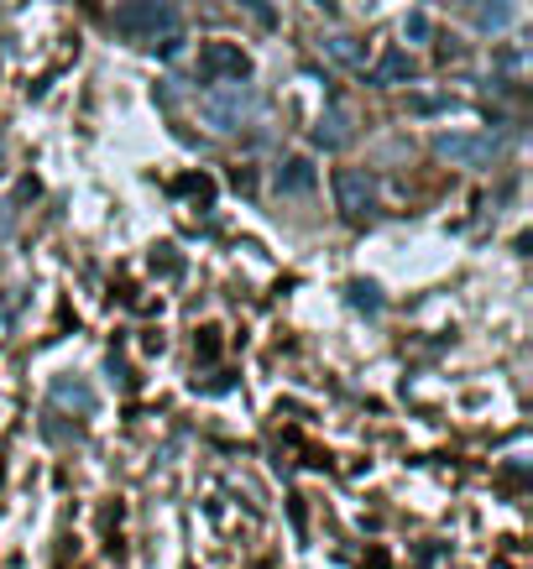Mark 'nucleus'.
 Listing matches in <instances>:
<instances>
[{
    "instance_id": "5",
    "label": "nucleus",
    "mask_w": 533,
    "mask_h": 569,
    "mask_svg": "<svg viewBox=\"0 0 533 569\" xmlns=\"http://www.w3.org/2000/svg\"><path fill=\"white\" fill-rule=\"evenodd\" d=\"M199 73H205V79L246 84V79H251V58H246L236 42H205V52H199Z\"/></svg>"
},
{
    "instance_id": "1",
    "label": "nucleus",
    "mask_w": 533,
    "mask_h": 569,
    "mask_svg": "<svg viewBox=\"0 0 533 569\" xmlns=\"http://www.w3.org/2000/svg\"><path fill=\"white\" fill-rule=\"evenodd\" d=\"M95 418V392H89L79 377H58L48 387V418H42V433L48 439H73Z\"/></svg>"
},
{
    "instance_id": "2",
    "label": "nucleus",
    "mask_w": 533,
    "mask_h": 569,
    "mask_svg": "<svg viewBox=\"0 0 533 569\" xmlns=\"http://www.w3.org/2000/svg\"><path fill=\"white\" fill-rule=\"evenodd\" d=\"M502 147H507V131H445V137H434V152L445 157V162H461V168H492L502 157Z\"/></svg>"
},
{
    "instance_id": "8",
    "label": "nucleus",
    "mask_w": 533,
    "mask_h": 569,
    "mask_svg": "<svg viewBox=\"0 0 533 569\" xmlns=\"http://www.w3.org/2000/svg\"><path fill=\"white\" fill-rule=\"evenodd\" d=\"M314 183H319V168H314L309 157H288L277 168V193H309Z\"/></svg>"
},
{
    "instance_id": "3",
    "label": "nucleus",
    "mask_w": 533,
    "mask_h": 569,
    "mask_svg": "<svg viewBox=\"0 0 533 569\" xmlns=\"http://www.w3.org/2000/svg\"><path fill=\"white\" fill-rule=\"evenodd\" d=\"M116 27L126 37H137V42H152L162 32H178V11H172L168 0H131L116 11Z\"/></svg>"
},
{
    "instance_id": "6",
    "label": "nucleus",
    "mask_w": 533,
    "mask_h": 569,
    "mask_svg": "<svg viewBox=\"0 0 533 569\" xmlns=\"http://www.w3.org/2000/svg\"><path fill=\"white\" fill-rule=\"evenodd\" d=\"M246 116H251V100H246L241 89H220L215 100H209V110H205V121H209V131H241L246 126Z\"/></svg>"
},
{
    "instance_id": "10",
    "label": "nucleus",
    "mask_w": 533,
    "mask_h": 569,
    "mask_svg": "<svg viewBox=\"0 0 533 569\" xmlns=\"http://www.w3.org/2000/svg\"><path fill=\"white\" fill-rule=\"evenodd\" d=\"M345 137H351V116H345V110H329L325 121L314 126V141H319V147H340Z\"/></svg>"
},
{
    "instance_id": "11",
    "label": "nucleus",
    "mask_w": 533,
    "mask_h": 569,
    "mask_svg": "<svg viewBox=\"0 0 533 569\" xmlns=\"http://www.w3.org/2000/svg\"><path fill=\"white\" fill-rule=\"evenodd\" d=\"M345 298H351V303H356V309H382V303H387V293H382L377 282H372V277H356V282H351V288H345Z\"/></svg>"
},
{
    "instance_id": "7",
    "label": "nucleus",
    "mask_w": 533,
    "mask_h": 569,
    "mask_svg": "<svg viewBox=\"0 0 533 569\" xmlns=\"http://www.w3.org/2000/svg\"><path fill=\"white\" fill-rule=\"evenodd\" d=\"M465 6H471L476 32H486V37H502L517 27V0H465Z\"/></svg>"
},
{
    "instance_id": "13",
    "label": "nucleus",
    "mask_w": 533,
    "mask_h": 569,
    "mask_svg": "<svg viewBox=\"0 0 533 569\" xmlns=\"http://www.w3.org/2000/svg\"><path fill=\"white\" fill-rule=\"evenodd\" d=\"M372 79H377V84H408L413 69L403 63V58H397V52H387V58L377 63V69H372Z\"/></svg>"
},
{
    "instance_id": "16",
    "label": "nucleus",
    "mask_w": 533,
    "mask_h": 569,
    "mask_svg": "<svg viewBox=\"0 0 533 569\" xmlns=\"http://www.w3.org/2000/svg\"><path fill=\"white\" fill-rule=\"evenodd\" d=\"M523 63H529V52H523V48H513V52L502 48V52H497V69H502V73H523Z\"/></svg>"
},
{
    "instance_id": "4",
    "label": "nucleus",
    "mask_w": 533,
    "mask_h": 569,
    "mask_svg": "<svg viewBox=\"0 0 533 569\" xmlns=\"http://www.w3.org/2000/svg\"><path fill=\"white\" fill-rule=\"evenodd\" d=\"M335 204H340V214L351 224L372 220V214H377V183H372V173H362V168H340V178H335Z\"/></svg>"
},
{
    "instance_id": "14",
    "label": "nucleus",
    "mask_w": 533,
    "mask_h": 569,
    "mask_svg": "<svg viewBox=\"0 0 533 569\" xmlns=\"http://www.w3.org/2000/svg\"><path fill=\"white\" fill-rule=\"evenodd\" d=\"M329 52L345 58V63H366V48L356 42V37H329Z\"/></svg>"
},
{
    "instance_id": "12",
    "label": "nucleus",
    "mask_w": 533,
    "mask_h": 569,
    "mask_svg": "<svg viewBox=\"0 0 533 569\" xmlns=\"http://www.w3.org/2000/svg\"><path fill=\"white\" fill-rule=\"evenodd\" d=\"M172 193H184V199H194V204H209L215 183H209L205 173H184V178H172Z\"/></svg>"
},
{
    "instance_id": "9",
    "label": "nucleus",
    "mask_w": 533,
    "mask_h": 569,
    "mask_svg": "<svg viewBox=\"0 0 533 569\" xmlns=\"http://www.w3.org/2000/svg\"><path fill=\"white\" fill-rule=\"evenodd\" d=\"M450 110H461V100H455V94H440V89L408 100V116H450Z\"/></svg>"
},
{
    "instance_id": "15",
    "label": "nucleus",
    "mask_w": 533,
    "mask_h": 569,
    "mask_svg": "<svg viewBox=\"0 0 533 569\" xmlns=\"http://www.w3.org/2000/svg\"><path fill=\"white\" fill-rule=\"evenodd\" d=\"M403 37H408V42H430V37H434L430 17H424V11H413V17L403 21Z\"/></svg>"
}]
</instances>
